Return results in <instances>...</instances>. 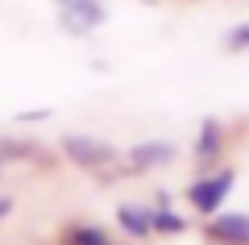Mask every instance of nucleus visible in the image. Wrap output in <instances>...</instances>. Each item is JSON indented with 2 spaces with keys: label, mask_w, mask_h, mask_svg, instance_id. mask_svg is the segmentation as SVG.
Instances as JSON below:
<instances>
[{
  "label": "nucleus",
  "mask_w": 249,
  "mask_h": 245,
  "mask_svg": "<svg viewBox=\"0 0 249 245\" xmlns=\"http://www.w3.org/2000/svg\"><path fill=\"white\" fill-rule=\"evenodd\" d=\"M58 154L71 162V167L79 170H91V175H100V170H108L116 162V146L104 137H88V133H67V137L58 141Z\"/></svg>",
  "instance_id": "f257e3e1"
},
{
  "label": "nucleus",
  "mask_w": 249,
  "mask_h": 245,
  "mask_svg": "<svg viewBox=\"0 0 249 245\" xmlns=\"http://www.w3.org/2000/svg\"><path fill=\"white\" fill-rule=\"evenodd\" d=\"M145 4H154V0H145Z\"/></svg>",
  "instance_id": "4468645a"
},
{
  "label": "nucleus",
  "mask_w": 249,
  "mask_h": 245,
  "mask_svg": "<svg viewBox=\"0 0 249 245\" xmlns=\"http://www.w3.org/2000/svg\"><path fill=\"white\" fill-rule=\"evenodd\" d=\"M232 170H208V175H199L196 183L187 187V200H191V208L199 212V216H216L220 212V204L229 200L232 191Z\"/></svg>",
  "instance_id": "f03ea898"
},
{
  "label": "nucleus",
  "mask_w": 249,
  "mask_h": 245,
  "mask_svg": "<svg viewBox=\"0 0 249 245\" xmlns=\"http://www.w3.org/2000/svg\"><path fill=\"white\" fill-rule=\"evenodd\" d=\"M116 225H121L124 237H133V241H150L154 237L150 208H142V204H121V208H116Z\"/></svg>",
  "instance_id": "0eeeda50"
},
{
  "label": "nucleus",
  "mask_w": 249,
  "mask_h": 245,
  "mask_svg": "<svg viewBox=\"0 0 249 245\" xmlns=\"http://www.w3.org/2000/svg\"><path fill=\"white\" fill-rule=\"evenodd\" d=\"M0 162H42V167H50L54 158L46 154V146H37V141L0 137Z\"/></svg>",
  "instance_id": "6e6552de"
},
{
  "label": "nucleus",
  "mask_w": 249,
  "mask_h": 245,
  "mask_svg": "<svg viewBox=\"0 0 249 245\" xmlns=\"http://www.w3.org/2000/svg\"><path fill=\"white\" fill-rule=\"evenodd\" d=\"M150 220H154V233H166V237H178V233H187V220L178 216L175 208H166V200H162L158 208H150Z\"/></svg>",
  "instance_id": "9d476101"
},
{
  "label": "nucleus",
  "mask_w": 249,
  "mask_h": 245,
  "mask_svg": "<svg viewBox=\"0 0 249 245\" xmlns=\"http://www.w3.org/2000/svg\"><path fill=\"white\" fill-rule=\"evenodd\" d=\"M208 237L220 245H249V216L245 212H216L208 220Z\"/></svg>",
  "instance_id": "39448f33"
},
{
  "label": "nucleus",
  "mask_w": 249,
  "mask_h": 245,
  "mask_svg": "<svg viewBox=\"0 0 249 245\" xmlns=\"http://www.w3.org/2000/svg\"><path fill=\"white\" fill-rule=\"evenodd\" d=\"M9 212H13V200H0V220L9 216Z\"/></svg>",
  "instance_id": "f8f14e48"
},
{
  "label": "nucleus",
  "mask_w": 249,
  "mask_h": 245,
  "mask_svg": "<svg viewBox=\"0 0 249 245\" xmlns=\"http://www.w3.org/2000/svg\"><path fill=\"white\" fill-rule=\"evenodd\" d=\"M112 245H121V241H112Z\"/></svg>",
  "instance_id": "2eb2a0df"
},
{
  "label": "nucleus",
  "mask_w": 249,
  "mask_h": 245,
  "mask_svg": "<svg viewBox=\"0 0 249 245\" xmlns=\"http://www.w3.org/2000/svg\"><path fill=\"white\" fill-rule=\"evenodd\" d=\"M224 46H229V50H249V25H241V29H232V34L224 38Z\"/></svg>",
  "instance_id": "9b49d317"
},
{
  "label": "nucleus",
  "mask_w": 249,
  "mask_h": 245,
  "mask_svg": "<svg viewBox=\"0 0 249 245\" xmlns=\"http://www.w3.org/2000/svg\"><path fill=\"white\" fill-rule=\"evenodd\" d=\"M108 9L100 0H71V4H62L58 9V25L62 34H75V38H88L96 25H104Z\"/></svg>",
  "instance_id": "7ed1b4c3"
},
{
  "label": "nucleus",
  "mask_w": 249,
  "mask_h": 245,
  "mask_svg": "<svg viewBox=\"0 0 249 245\" xmlns=\"http://www.w3.org/2000/svg\"><path fill=\"white\" fill-rule=\"evenodd\" d=\"M224 154V129L216 116H208L204 125H199V137H196V162L199 170H212V162Z\"/></svg>",
  "instance_id": "423d86ee"
},
{
  "label": "nucleus",
  "mask_w": 249,
  "mask_h": 245,
  "mask_svg": "<svg viewBox=\"0 0 249 245\" xmlns=\"http://www.w3.org/2000/svg\"><path fill=\"white\" fill-rule=\"evenodd\" d=\"M58 245H112V237L96 225H67L58 233Z\"/></svg>",
  "instance_id": "1a4fd4ad"
},
{
  "label": "nucleus",
  "mask_w": 249,
  "mask_h": 245,
  "mask_svg": "<svg viewBox=\"0 0 249 245\" xmlns=\"http://www.w3.org/2000/svg\"><path fill=\"white\" fill-rule=\"evenodd\" d=\"M178 150L170 141H137V146L124 150V170L129 175H145V170H158V167H170Z\"/></svg>",
  "instance_id": "20e7f679"
},
{
  "label": "nucleus",
  "mask_w": 249,
  "mask_h": 245,
  "mask_svg": "<svg viewBox=\"0 0 249 245\" xmlns=\"http://www.w3.org/2000/svg\"><path fill=\"white\" fill-rule=\"evenodd\" d=\"M54 4H58V9H62V4H71V0H54Z\"/></svg>",
  "instance_id": "ddd939ff"
}]
</instances>
